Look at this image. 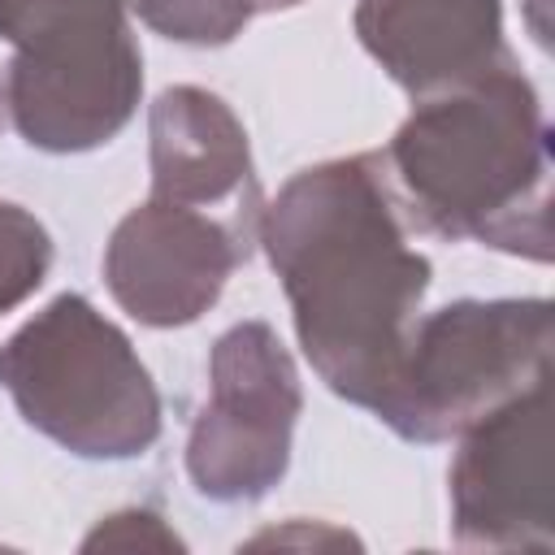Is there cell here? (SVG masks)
<instances>
[{
	"instance_id": "277c9868",
	"label": "cell",
	"mask_w": 555,
	"mask_h": 555,
	"mask_svg": "<svg viewBox=\"0 0 555 555\" xmlns=\"http://www.w3.org/2000/svg\"><path fill=\"white\" fill-rule=\"evenodd\" d=\"M13 61L4 117L39 152H91L117 139L143 95V52L126 0H0Z\"/></svg>"
},
{
	"instance_id": "52a82bcc",
	"label": "cell",
	"mask_w": 555,
	"mask_h": 555,
	"mask_svg": "<svg viewBox=\"0 0 555 555\" xmlns=\"http://www.w3.org/2000/svg\"><path fill=\"white\" fill-rule=\"evenodd\" d=\"M451 460V538L473 551L555 546L551 373L477 416Z\"/></svg>"
},
{
	"instance_id": "4fadbf2b",
	"label": "cell",
	"mask_w": 555,
	"mask_h": 555,
	"mask_svg": "<svg viewBox=\"0 0 555 555\" xmlns=\"http://www.w3.org/2000/svg\"><path fill=\"white\" fill-rule=\"evenodd\" d=\"M182 551V538L165 525L160 512L147 507H121L113 516H104L87 538L82 551Z\"/></svg>"
},
{
	"instance_id": "8fae6325",
	"label": "cell",
	"mask_w": 555,
	"mask_h": 555,
	"mask_svg": "<svg viewBox=\"0 0 555 555\" xmlns=\"http://www.w3.org/2000/svg\"><path fill=\"white\" fill-rule=\"evenodd\" d=\"M48 269L52 234L43 230V221L22 204L0 199V317L39 291Z\"/></svg>"
},
{
	"instance_id": "5b68a950",
	"label": "cell",
	"mask_w": 555,
	"mask_h": 555,
	"mask_svg": "<svg viewBox=\"0 0 555 555\" xmlns=\"http://www.w3.org/2000/svg\"><path fill=\"white\" fill-rule=\"evenodd\" d=\"M546 373V299H460L416 317L377 421L408 442L460 438L477 416Z\"/></svg>"
},
{
	"instance_id": "7c38bea8",
	"label": "cell",
	"mask_w": 555,
	"mask_h": 555,
	"mask_svg": "<svg viewBox=\"0 0 555 555\" xmlns=\"http://www.w3.org/2000/svg\"><path fill=\"white\" fill-rule=\"evenodd\" d=\"M134 9L156 35L195 48H221L256 17L251 0H134Z\"/></svg>"
},
{
	"instance_id": "7a4b0ae2",
	"label": "cell",
	"mask_w": 555,
	"mask_h": 555,
	"mask_svg": "<svg viewBox=\"0 0 555 555\" xmlns=\"http://www.w3.org/2000/svg\"><path fill=\"white\" fill-rule=\"evenodd\" d=\"M382 165L408 225L551 260V130L533 82L512 61L425 95Z\"/></svg>"
},
{
	"instance_id": "30bf717a",
	"label": "cell",
	"mask_w": 555,
	"mask_h": 555,
	"mask_svg": "<svg viewBox=\"0 0 555 555\" xmlns=\"http://www.w3.org/2000/svg\"><path fill=\"white\" fill-rule=\"evenodd\" d=\"M356 35L416 100L512 61L499 0H356Z\"/></svg>"
},
{
	"instance_id": "9a60e30c",
	"label": "cell",
	"mask_w": 555,
	"mask_h": 555,
	"mask_svg": "<svg viewBox=\"0 0 555 555\" xmlns=\"http://www.w3.org/2000/svg\"><path fill=\"white\" fill-rule=\"evenodd\" d=\"M0 121H4V91H0Z\"/></svg>"
},
{
	"instance_id": "8992f818",
	"label": "cell",
	"mask_w": 555,
	"mask_h": 555,
	"mask_svg": "<svg viewBox=\"0 0 555 555\" xmlns=\"http://www.w3.org/2000/svg\"><path fill=\"white\" fill-rule=\"evenodd\" d=\"M299 369L264 321L230 325L208 356V399L186 438V477L212 503H256L291 468Z\"/></svg>"
},
{
	"instance_id": "9c48e42d",
	"label": "cell",
	"mask_w": 555,
	"mask_h": 555,
	"mask_svg": "<svg viewBox=\"0 0 555 555\" xmlns=\"http://www.w3.org/2000/svg\"><path fill=\"white\" fill-rule=\"evenodd\" d=\"M152 195L260 225L247 130L234 108L204 87H165L147 113Z\"/></svg>"
},
{
	"instance_id": "3957f363",
	"label": "cell",
	"mask_w": 555,
	"mask_h": 555,
	"mask_svg": "<svg viewBox=\"0 0 555 555\" xmlns=\"http://www.w3.org/2000/svg\"><path fill=\"white\" fill-rule=\"evenodd\" d=\"M0 390L30 429L82 460H134L160 438V395L147 364L74 291L0 343Z\"/></svg>"
},
{
	"instance_id": "ba28073f",
	"label": "cell",
	"mask_w": 555,
	"mask_h": 555,
	"mask_svg": "<svg viewBox=\"0 0 555 555\" xmlns=\"http://www.w3.org/2000/svg\"><path fill=\"white\" fill-rule=\"evenodd\" d=\"M256 230L191 204L156 199L130 208L104 243V282L139 325L173 330L199 321L247 260Z\"/></svg>"
},
{
	"instance_id": "6da1fadb",
	"label": "cell",
	"mask_w": 555,
	"mask_h": 555,
	"mask_svg": "<svg viewBox=\"0 0 555 555\" xmlns=\"http://www.w3.org/2000/svg\"><path fill=\"white\" fill-rule=\"evenodd\" d=\"M256 238L317 377L377 416L434 278L429 256L408 247L382 156L356 152L299 169L260 208Z\"/></svg>"
},
{
	"instance_id": "5bb4252c",
	"label": "cell",
	"mask_w": 555,
	"mask_h": 555,
	"mask_svg": "<svg viewBox=\"0 0 555 555\" xmlns=\"http://www.w3.org/2000/svg\"><path fill=\"white\" fill-rule=\"evenodd\" d=\"M269 542H299V546H360L347 529H330V525H312V529H273V533H256L247 546H269Z\"/></svg>"
}]
</instances>
